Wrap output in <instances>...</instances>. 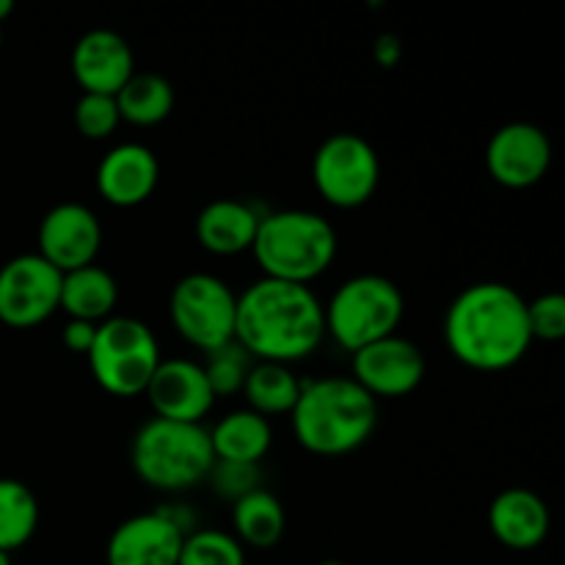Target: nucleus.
I'll return each instance as SVG.
<instances>
[{
  "label": "nucleus",
  "instance_id": "obj_17",
  "mask_svg": "<svg viewBox=\"0 0 565 565\" xmlns=\"http://www.w3.org/2000/svg\"><path fill=\"white\" fill-rule=\"evenodd\" d=\"M160 180L158 154L138 141L108 149L97 166V191L114 207H138L154 193Z\"/></svg>",
  "mask_w": 565,
  "mask_h": 565
},
{
  "label": "nucleus",
  "instance_id": "obj_28",
  "mask_svg": "<svg viewBox=\"0 0 565 565\" xmlns=\"http://www.w3.org/2000/svg\"><path fill=\"white\" fill-rule=\"evenodd\" d=\"M119 121V108H116V99L110 97V94L83 92L81 97H77L75 127L81 136L92 138V141H103V138L114 136Z\"/></svg>",
  "mask_w": 565,
  "mask_h": 565
},
{
  "label": "nucleus",
  "instance_id": "obj_29",
  "mask_svg": "<svg viewBox=\"0 0 565 565\" xmlns=\"http://www.w3.org/2000/svg\"><path fill=\"white\" fill-rule=\"evenodd\" d=\"M210 486L221 500L237 502L241 497L252 494V491L263 489V472L259 463H237V461H215L207 475Z\"/></svg>",
  "mask_w": 565,
  "mask_h": 565
},
{
  "label": "nucleus",
  "instance_id": "obj_36",
  "mask_svg": "<svg viewBox=\"0 0 565 565\" xmlns=\"http://www.w3.org/2000/svg\"><path fill=\"white\" fill-rule=\"evenodd\" d=\"M0 44H3V31H0Z\"/></svg>",
  "mask_w": 565,
  "mask_h": 565
},
{
  "label": "nucleus",
  "instance_id": "obj_13",
  "mask_svg": "<svg viewBox=\"0 0 565 565\" xmlns=\"http://www.w3.org/2000/svg\"><path fill=\"white\" fill-rule=\"evenodd\" d=\"M552 166V141L533 121H508L497 127L486 147L491 180L511 191L539 185Z\"/></svg>",
  "mask_w": 565,
  "mask_h": 565
},
{
  "label": "nucleus",
  "instance_id": "obj_30",
  "mask_svg": "<svg viewBox=\"0 0 565 565\" xmlns=\"http://www.w3.org/2000/svg\"><path fill=\"white\" fill-rule=\"evenodd\" d=\"M527 323L533 340L557 342L565 337V296L544 292L535 301H527Z\"/></svg>",
  "mask_w": 565,
  "mask_h": 565
},
{
  "label": "nucleus",
  "instance_id": "obj_10",
  "mask_svg": "<svg viewBox=\"0 0 565 565\" xmlns=\"http://www.w3.org/2000/svg\"><path fill=\"white\" fill-rule=\"evenodd\" d=\"M193 533V513L185 505H163L116 524L105 546L108 565H177L185 535Z\"/></svg>",
  "mask_w": 565,
  "mask_h": 565
},
{
  "label": "nucleus",
  "instance_id": "obj_27",
  "mask_svg": "<svg viewBox=\"0 0 565 565\" xmlns=\"http://www.w3.org/2000/svg\"><path fill=\"white\" fill-rule=\"evenodd\" d=\"M177 565H246V550L226 530H193L182 541Z\"/></svg>",
  "mask_w": 565,
  "mask_h": 565
},
{
  "label": "nucleus",
  "instance_id": "obj_5",
  "mask_svg": "<svg viewBox=\"0 0 565 565\" xmlns=\"http://www.w3.org/2000/svg\"><path fill=\"white\" fill-rule=\"evenodd\" d=\"M130 463L138 478L158 491H185L207 480L215 456L202 423L152 417L136 430Z\"/></svg>",
  "mask_w": 565,
  "mask_h": 565
},
{
  "label": "nucleus",
  "instance_id": "obj_20",
  "mask_svg": "<svg viewBox=\"0 0 565 565\" xmlns=\"http://www.w3.org/2000/svg\"><path fill=\"white\" fill-rule=\"evenodd\" d=\"M116 303H119V285L103 265L92 263L70 270V274H61L58 309H64L70 318L103 323L114 315Z\"/></svg>",
  "mask_w": 565,
  "mask_h": 565
},
{
  "label": "nucleus",
  "instance_id": "obj_21",
  "mask_svg": "<svg viewBox=\"0 0 565 565\" xmlns=\"http://www.w3.org/2000/svg\"><path fill=\"white\" fill-rule=\"evenodd\" d=\"M210 445L215 461L259 463L274 445V428L263 414L237 408L215 423V428L210 430Z\"/></svg>",
  "mask_w": 565,
  "mask_h": 565
},
{
  "label": "nucleus",
  "instance_id": "obj_12",
  "mask_svg": "<svg viewBox=\"0 0 565 565\" xmlns=\"http://www.w3.org/2000/svg\"><path fill=\"white\" fill-rule=\"evenodd\" d=\"M351 379L379 397L412 395L425 379V353L417 342L390 334L351 353Z\"/></svg>",
  "mask_w": 565,
  "mask_h": 565
},
{
  "label": "nucleus",
  "instance_id": "obj_3",
  "mask_svg": "<svg viewBox=\"0 0 565 565\" xmlns=\"http://www.w3.org/2000/svg\"><path fill=\"white\" fill-rule=\"evenodd\" d=\"M290 425L298 445L312 456H348L375 434L379 401L345 375L307 379L301 381Z\"/></svg>",
  "mask_w": 565,
  "mask_h": 565
},
{
  "label": "nucleus",
  "instance_id": "obj_4",
  "mask_svg": "<svg viewBox=\"0 0 565 565\" xmlns=\"http://www.w3.org/2000/svg\"><path fill=\"white\" fill-rule=\"evenodd\" d=\"M337 232L312 210H270L257 226L252 252L263 276L309 285L331 268L337 257Z\"/></svg>",
  "mask_w": 565,
  "mask_h": 565
},
{
  "label": "nucleus",
  "instance_id": "obj_1",
  "mask_svg": "<svg viewBox=\"0 0 565 565\" xmlns=\"http://www.w3.org/2000/svg\"><path fill=\"white\" fill-rule=\"evenodd\" d=\"M445 342L467 367L480 373L511 370L533 345L527 301L505 281L463 287L447 307Z\"/></svg>",
  "mask_w": 565,
  "mask_h": 565
},
{
  "label": "nucleus",
  "instance_id": "obj_16",
  "mask_svg": "<svg viewBox=\"0 0 565 565\" xmlns=\"http://www.w3.org/2000/svg\"><path fill=\"white\" fill-rule=\"evenodd\" d=\"M70 66L83 92L114 97L136 72V55L121 33L110 28H92L72 47Z\"/></svg>",
  "mask_w": 565,
  "mask_h": 565
},
{
  "label": "nucleus",
  "instance_id": "obj_35",
  "mask_svg": "<svg viewBox=\"0 0 565 565\" xmlns=\"http://www.w3.org/2000/svg\"><path fill=\"white\" fill-rule=\"evenodd\" d=\"M318 565H345V563H340V561H323V563H318Z\"/></svg>",
  "mask_w": 565,
  "mask_h": 565
},
{
  "label": "nucleus",
  "instance_id": "obj_31",
  "mask_svg": "<svg viewBox=\"0 0 565 565\" xmlns=\"http://www.w3.org/2000/svg\"><path fill=\"white\" fill-rule=\"evenodd\" d=\"M94 334H97V323H88V320H66L64 331H61V340L70 351L75 353H88L94 345Z\"/></svg>",
  "mask_w": 565,
  "mask_h": 565
},
{
  "label": "nucleus",
  "instance_id": "obj_34",
  "mask_svg": "<svg viewBox=\"0 0 565 565\" xmlns=\"http://www.w3.org/2000/svg\"><path fill=\"white\" fill-rule=\"evenodd\" d=\"M0 565H11V555H6V552H0Z\"/></svg>",
  "mask_w": 565,
  "mask_h": 565
},
{
  "label": "nucleus",
  "instance_id": "obj_6",
  "mask_svg": "<svg viewBox=\"0 0 565 565\" xmlns=\"http://www.w3.org/2000/svg\"><path fill=\"white\" fill-rule=\"evenodd\" d=\"M406 298L401 287L381 274H359L342 281L323 307L326 334L348 353L397 334Z\"/></svg>",
  "mask_w": 565,
  "mask_h": 565
},
{
  "label": "nucleus",
  "instance_id": "obj_9",
  "mask_svg": "<svg viewBox=\"0 0 565 565\" xmlns=\"http://www.w3.org/2000/svg\"><path fill=\"white\" fill-rule=\"evenodd\" d=\"M312 182L334 207H362L373 199L381 182L379 152L359 132H331L315 149Z\"/></svg>",
  "mask_w": 565,
  "mask_h": 565
},
{
  "label": "nucleus",
  "instance_id": "obj_7",
  "mask_svg": "<svg viewBox=\"0 0 565 565\" xmlns=\"http://www.w3.org/2000/svg\"><path fill=\"white\" fill-rule=\"evenodd\" d=\"M88 356L94 381L116 397H136L147 392L149 379L160 364L154 331L130 315H110L97 323Z\"/></svg>",
  "mask_w": 565,
  "mask_h": 565
},
{
  "label": "nucleus",
  "instance_id": "obj_2",
  "mask_svg": "<svg viewBox=\"0 0 565 565\" xmlns=\"http://www.w3.org/2000/svg\"><path fill=\"white\" fill-rule=\"evenodd\" d=\"M323 337V303L309 285L263 276L237 296L235 340L254 362H301Z\"/></svg>",
  "mask_w": 565,
  "mask_h": 565
},
{
  "label": "nucleus",
  "instance_id": "obj_33",
  "mask_svg": "<svg viewBox=\"0 0 565 565\" xmlns=\"http://www.w3.org/2000/svg\"><path fill=\"white\" fill-rule=\"evenodd\" d=\"M11 11H14V3H11V0H0V22H3Z\"/></svg>",
  "mask_w": 565,
  "mask_h": 565
},
{
  "label": "nucleus",
  "instance_id": "obj_23",
  "mask_svg": "<svg viewBox=\"0 0 565 565\" xmlns=\"http://www.w3.org/2000/svg\"><path fill=\"white\" fill-rule=\"evenodd\" d=\"M114 99L121 119L138 127H152L169 119L174 110V86L158 72H132Z\"/></svg>",
  "mask_w": 565,
  "mask_h": 565
},
{
  "label": "nucleus",
  "instance_id": "obj_19",
  "mask_svg": "<svg viewBox=\"0 0 565 565\" xmlns=\"http://www.w3.org/2000/svg\"><path fill=\"white\" fill-rule=\"evenodd\" d=\"M263 215L265 210L243 199H213L196 215V241L218 257L248 252Z\"/></svg>",
  "mask_w": 565,
  "mask_h": 565
},
{
  "label": "nucleus",
  "instance_id": "obj_24",
  "mask_svg": "<svg viewBox=\"0 0 565 565\" xmlns=\"http://www.w3.org/2000/svg\"><path fill=\"white\" fill-rule=\"evenodd\" d=\"M243 395L252 412L263 414L265 419L274 414H290L301 395V381L292 373L290 364L254 362L243 384Z\"/></svg>",
  "mask_w": 565,
  "mask_h": 565
},
{
  "label": "nucleus",
  "instance_id": "obj_18",
  "mask_svg": "<svg viewBox=\"0 0 565 565\" xmlns=\"http://www.w3.org/2000/svg\"><path fill=\"white\" fill-rule=\"evenodd\" d=\"M552 516L544 497L535 491L513 486L500 491L489 505V530L502 546L516 552H530L541 546L550 535Z\"/></svg>",
  "mask_w": 565,
  "mask_h": 565
},
{
  "label": "nucleus",
  "instance_id": "obj_8",
  "mask_svg": "<svg viewBox=\"0 0 565 565\" xmlns=\"http://www.w3.org/2000/svg\"><path fill=\"white\" fill-rule=\"evenodd\" d=\"M237 296L224 279L213 274L182 276L169 298V315L177 334L202 353L235 340Z\"/></svg>",
  "mask_w": 565,
  "mask_h": 565
},
{
  "label": "nucleus",
  "instance_id": "obj_32",
  "mask_svg": "<svg viewBox=\"0 0 565 565\" xmlns=\"http://www.w3.org/2000/svg\"><path fill=\"white\" fill-rule=\"evenodd\" d=\"M373 55H375V61H379L381 66H386V70H392V66L397 64V61H401V55H403V44H401V39L395 36V33H381L379 39H375V44H373Z\"/></svg>",
  "mask_w": 565,
  "mask_h": 565
},
{
  "label": "nucleus",
  "instance_id": "obj_11",
  "mask_svg": "<svg viewBox=\"0 0 565 565\" xmlns=\"http://www.w3.org/2000/svg\"><path fill=\"white\" fill-rule=\"evenodd\" d=\"M61 303V270L44 257L17 254L0 268V323L31 329L44 323Z\"/></svg>",
  "mask_w": 565,
  "mask_h": 565
},
{
  "label": "nucleus",
  "instance_id": "obj_26",
  "mask_svg": "<svg viewBox=\"0 0 565 565\" xmlns=\"http://www.w3.org/2000/svg\"><path fill=\"white\" fill-rule=\"evenodd\" d=\"M252 364L254 359L248 356L246 348L237 340H232L226 345H218L204 353L202 370L207 375V384L213 390V395L230 397L235 392H243V384H246V375L252 370Z\"/></svg>",
  "mask_w": 565,
  "mask_h": 565
},
{
  "label": "nucleus",
  "instance_id": "obj_15",
  "mask_svg": "<svg viewBox=\"0 0 565 565\" xmlns=\"http://www.w3.org/2000/svg\"><path fill=\"white\" fill-rule=\"evenodd\" d=\"M147 397L154 417L174 423H202L215 403L202 364L191 359H160L147 384Z\"/></svg>",
  "mask_w": 565,
  "mask_h": 565
},
{
  "label": "nucleus",
  "instance_id": "obj_22",
  "mask_svg": "<svg viewBox=\"0 0 565 565\" xmlns=\"http://www.w3.org/2000/svg\"><path fill=\"white\" fill-rule=\"evenodd\" d=\"M232 527H235L232 535L241 544L254 546V550H274L285 539V505L274 491H252V494L232 502Z\"/></svg>",
  "mask_w": 565,
  "mask_h": 565
},
{
  "label": "nucleus",
  "instance_id": "obj_25",
  "mask_svg": "<svg viewBox=\"0 0 565 565\" xmlns=\"http://www.w3.org/2000/svg\"><path fill=\"white\" fill-rule=\"evenodd\" d=\"M39 527V500L22 480L0 478V552L25 546Z\"/></svg>",
  "mask_w": 565,
  "mask_h": 565
},
{
  "label": "nucleus",
  "instance_id": "obj_14",
  "mask_svg": "<svg viewBox=\"0 0 565 565\" xmlns=\"http://www.w3.org/2000/svg\"><path fill=\"white\" fill-rule=\"evenodd\" d=\"M36 241L39 257L47 259L61 274H70L97 259L103 248V224L86 204L58 202L44 213Z\"/></svg>",
  "mask_w": 565,
  "mask_h": 565
}]
</instances>
